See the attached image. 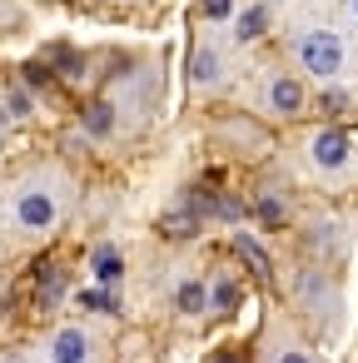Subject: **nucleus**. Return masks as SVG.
Instances as JSON below:
<instances>
[{"mask_svg":"<svg viewBox=\"0 0 358 363\" xmlns=\"http://www.w3.org/2000/svg\"><path fill=\"white\" fill-rule=\"evenodd\" d=\"M298 60H303L308 75L328 80V75L343 70V40H338L333 30H308V35L298 40Z\"/></svg>","mask_w":358,"mask_h":363,"instance_id":"nucleus-1","label":"nucleus"},{"mask_svg":"<svg viewBox=\"0 0 358 363\" xmlns=\"http://www.w3.org/2000/svg\"><path fill=\"white\" fill-rule=\"evenodd\" d=\"M16 219L26 229H50L55 224V194L50 189H26L21 204H16Z\"/></svg>","mask_w":358,"mask_h":363,"instance_id":"nucleus-2","label":"nucleus"},{"mask_svg":"<svg viewBox=\"0 0 358 363\" xmlns=\"http://www.w3.org/2000/svg\"><path fill=\"white\" fill-rule=\"evenodd\" d=\"M60 298H65V269L55 259H45L35 269V308H55Z\"/></svg>","mask_w":358,"mask_h":363,"instance_id":"nucleus-3","label":"nucleus"},{"mask_svg":"<svg viewBox=\"0 0 358 363\" xmlns=\"http://www.w3.org/2000/svg\"><path fill=\"white\" fill-rule=\"evenodd\" d=\"M313 164H318V169L348 164V135H343V130H318V140H313Z\"/></svg>","mask_w":358,"mask_h":363,"instance_id":"nucleus-4","label":"nucleus"},{"mask_svg":"<svg viewBox=\"0 0 358 363\" xmlns=\"http://www.w3.org/2000/svg\"><path fill=\"white\" fill-rule=\"evenodd\" d=\"M85 353H90V343L80 328H60L50 343V363H85Z\"/></svg>","mask_w":358,"mask_h":363,"instance_id":"nucleus-5","label":"nucleus"},{"mask_svg":"<svg viewBox=\"0 0 358 363\" xmlns=\"http://www.w3.org/2000/svg\"><path fill=\"white\" fill-rule=\"evenodd\" d=\"M269 105H274L279 115H298V110H303V90H298L293 80H274V85H269Z\"/></svg>","mask_w":358,"mask_h":363,"instance_id":"nucleus-6","label":"nucleus"},{"mask_svg":"<svg viewBox=\"0 0 358 363\" xmlns=\"http://www.w3.org/2000/svg\"><path fill=\"white\" fill-rule=\"evenodd\" d=\"M204 298L214 303V313H234L239 308V284L234 279H214V289H204Z\"/></svg>","mask_w":358,"mask_h":363,"instance_id":"nucleus-7","label":"nucleus"},{"mask_svg":"<svg viewBox=\"0 0 358 363\" xmlns=\"http://www.w3.org/2000/svg\"><path fill=\"white\" fill-rule=\"evenodd\" d=\"M120 274H125V259L105 244V249H95V279L100 284H120Z\"/></svg>","mask_w":358,"mask_h":363,"instance_id":"nucleus-8","label":"nucleus"},{"mask_svg":"<svg viewBox=\"0 0 358 363\" xmlns=\"http://www.w3.org/2000/svg\"><path fill=\"white\" fill-rule=\"evenodd\" d=\"M234 254H239L244 264H254V274H264V279H269V254H264L249 234H234Z\"/></svg>","mask_w":358,"mask_h":363,"instance_id":"nucleus-9","label":"nucleus"},{"mask_svg":"<svg viewBox=\"0 0 358 363\" xmlns=\"http://www.w3.org/2000/svg\"><path fill=\"white\" fill-rule=\"evenodd\" d=\"M85 130H90V135H110V130H115V110H110L105 100L85 105Z\"/></svg>","mask_w":358,"mask_h":363,"instance_id":"nucleus-10","label":"nucleus"},{"mask_svg":"<svg viewBox=\"0 0 358 363\" xmlns=\"http://www.w3.org/2000/svg\"><path fill=\"white\" fill-rule=\"evenodd\" d=\"M264 26H269V16L254 6V11H244V16L234 21V40H254V35H264Z\"/></svg>","mask_w":358,"mask_h":363,"instance_id":"nucleus-11","label":"nucleus"},{"mask_svg":"<svg viewBox=\"0 0 358 363\" xmlns=\"http://www.w3.org/2000/svg\"><path fill=\"white\" fill-rule=\"evenodd\" d=\"M189 75H194V85H209V80H219V55H214V50H194V65H189Z\"/></svg>","mask_w":358,"mask_h":363,"instance_id":"nucleus-12","label":"nucleus"},{"mask_svg":"<svg viewBox=\"0 0 358 363\" xmlns=\"http://www.w3.org/2000/svg\"><path fill=\"white\" fill-rule=\"evenodd\" d=\"M164 234H169V239H194V234H199V214H194V209L169 214V219H164Z\"/></svg>","mask_w":358,"mask_h":363,"instance_id":"nucleus-13","label":"nucleus"},{"mask_svg":"<svg viewBox=\"0 0 358 363\" xmlns=\"http://www.w3.org/2000/svg\"><path fill=\"white\" fill-rule=\"evenodd\" d=\"M174 298H179V308H184V313H204V308H209L204 284H179V294H174Z\"/></svg>","mask_w":358,"mask_h":363,"instance_id":"nucleus-14","label":"nucleus"},{"mask_svg":"<svg viewBox=\"0 0 358 363\" xmlns=\"http://www.w3.org/2000/svg\"><path fill=\"white\" fill-rule=\"evenodd\" d=\"M80 303H85V308H95V313H120V303H115V294H110V289H85V294H80Z\"/></svg>","mask_w":358,"mask_h":363,"instance_id":"nucleus-15","label":"nucleus"},{"mask_svg":"<svg viewBox=\"0 0 358 363\" xmlns=\"http://www.w3.org/2000/svg\"><path fill=\"white\" fill-rule=\"evenodd\" d=\"M259 219H269V224H279V219H284V204H279L274 194H264V199H259Z\"/></svg>","mask_w":358,"mask_h":363,"instance_id":"nucleus-16","label":"nucleus"},{"mask_svg":"<svg viewBox=\"0 0 358 363\" xmlns=\"http://www.w3.org/2000/svg\"><path fill=\"white\" fill-rule=\"evenodd\" d=\"M204 16H209V21H224V16H234V0H204Z\"/></svg>","mask_w":358,"mask_h":363,"instance_id":"nucleus-17","label":"nucleus"},{"mask_svg":"<svg viewBox=\"0 0 358 363\" xmlns=\"http://www.w3.org/2000/svg\"><path fill=\"white\" fill-rule=\"evenodd\" d=\"M6 110H11V115H30V95H26V90H11Z\"/></svg>","mask_w":358,"mask_h":363,"instance_id":"nucleus-18","label":"nucleus"},{"mask_svg":"<svg viewBox=\"0 0 358 363\" xmlns=\"http://www.w3.org/2000/svg\"><path fill=\"white\" fill-rule=\"evenodd\" d=\"M214 214H219V219H239L244 204H239V199H214Z\"/></svg>","mask_w":358,"mask_h":363,"instance_id":"nucleus-19","label":"nucleus"},{"mask_svg":"<svg viewBox=\"0 0 358 363\" xmlns=\"http://www.w3.org/2000/svg\"><path fill=\"white\" fill-rule=\"evenodd\" d=\"M45 80H50L45 65H26V85H45Z\"/></svg>","mask_w":358,"mask_h":363,"instance_id":"nucleus-20","label":"nucleus"},{"mask_svg":"<svg viewBox=\"0 0 358 363\" xmlns=\"http://www.w3.org/2000/svg\"><path fill=\"white\" fill-rule=\"evenodd\" d=\"M343 100H348L343 90H328V95H323V110H343Z\"/></svg>","mask_w":358,"mask_h":363,"instance_id":"nucleus-21","label":"nucleus"},{"mask_svg":"<svg viewBox=\"0 0 358 363\" xmlns=\"http://www.w3.org/2000/svg\"><path fill=\"white\" fill-rule=\"evenodd\" d=\"M279 363H308V353H303V348H284Z\"/></svg>","mask_w":358,"mask_h":363,"instance_id":"nucleus-22","label":"nucleus"},{"mask_svg":"<svg viewBox=\"0 0 358 363\" xmlns=\"http://www.w3.org/2000/svg\"><path fill=\"white\" fill-rule=\"evenodd\" d=\"M214 363H239V358H234V353H219V358H214Z\"/></svg>","mask_w":358,"mask_h":363,"instance_id":"nucleus-23","label":"nucleus"},{"mask_svg":"<svg viewBox=\"0 0 358 363\" xmlns=\"http://www.w3.org/2000/svg\"><path fill=\"white\" fill-rule=\"evenodd\" d=\"M353 16H358V0H353Z\"/></svg>","mask_w":358,"mask_h":363,"instance_id":"nucleus-24","label":"nucleus"},{"mask_svg":"<svg viewBox=\"0 0 358 363\" xmlns=\"http://www.w3.org/2000/svg\"><path fill=\"white\" fill-rule=\"evenodd\" d=\"M0 125H6V115H0Z\"/></svg>","mask_w":358,"mask_h":363,"instance_id":"nucleus-25","label":"nucleus"}]
</instances>
